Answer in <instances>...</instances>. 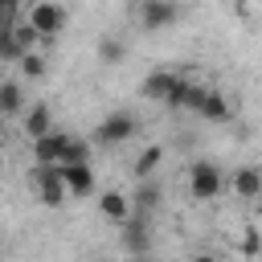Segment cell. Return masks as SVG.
Instances as JSON below:
<instances>
[{"label": "cell", "instance_id": "cell-18", "mask_svg": "<svg viewBox=\"0 0 262 262\" xmlns=\"http://www.w3.org/2000/svg\"><path fill=\"white\" fill-rule=\"evenodd\" d=\"M123 53H127V49H123L119 37H102V41H98V66H119Z\"/></svg>", "mask_w": 262, "mask_h": 262}, {"label": "cell", "instance_id": "cell-5", "mask_svg": "<svg viewBox=\"0 0 262 262\" xmlns=\"http://www.w3.org/2000/svg\"><path fill=\"white\" fill-rule=\"evenodd\" d=\"M139 135V119L131 115V111H111L102 123H98V143L102 147H115V143H127V139H135Z\"/></svg>", "mask_w": 262, "mask_h": 262}, {"label": "cell", "instance_id": "cell-11", "mask_svg": "<svg viewBox=\"0 0 262 262\" xmlns=\"http://www.w3.org/2000/svg\"><path fill=\"white\" fill-rule=\"evenodd\" d=\"M123 250H131V254H147V250H151V237H147L143 213H135V209H131V217L123 221Z\"/></svg>", "mask_w": 262, "mask_h": 262}, {"label": "cell", "instance_id": "cell-23", "mask_svg": "<svg viewBox=\"0 0 262 262\" xmlns=\"http://www.w3.org/2000/svg\"><path fill=\"white\" fill-rule=\"evenodd\" d=\"M254 205H258V221H262V196H258V201H254Z\"/></svg>", "mask_w": 262, "mask_h": 262}, {"label": "cell", "instance_id": "cell-6", "mask_svg": "<svg viewBox=\"0 0 262 262\" xmlns=\"http://www.w3.org/2000/svg\"><path fill=\"white\" fill-rule=\"evenodd\" d=\"M196 115L205 119V123H229L233 119V102H229V94L225 90H205V98H201V106H196Z\"/></svg>", "mask_w": 262, "mask_h": 262}, {"label": "cell", "instance_id": "cell-16", "mask_svg": "<svg viewBox=\"0 0 262 262\" xmlns=\"http://www.w3.org/2000/svg\"><path fill=\"white\" fill-rule=\"evenodd\" d=\"M20 106H25L20 82H0V115H16Z\"/></svg>", "mask_w": 262, "mask_h": 262}, {"label": "cell", "instance_id": "cell-19", "mask_svg": "<svg viewBox=\"0 0 262 262\" xmlns=\"http://www.w3.org/2000/svg\"><path fill=\"white\" fill-rule=\"evenodd\" d=\"M16 61H20V74H25V78H41V74H45V57L33 53V49H25Z\"/></svg>", "mask_w": 262, "mask_h": 262}, {"label": "cell", "instance_id": "cell-21", "mask_svg": "<svg viewBox=\"0 0 262 262\" xmlns=\"http://www.w3.org/2000/svg\"><path fill=\"white\" fill-rule=\"evenodd\" d=\"M16 4H20V0H0V25H8V20H12Z\"/></svg>", "mask_w": 262, "mask_h": 262}, {"label": "cell", "instance_id": "cell-4", "mask_svg": "<svg viewBox=\"0 0 262 262\" xmlns=\"http://www.w3.org/2000/svg\"><path fill=\"white\" fill-rule=\"evenodd\" d=\"M33 29H37V37H57L66 25H70V12L57 4V0H33L29 4V16H25Z\"/></svg>", "mask_w": 262, "mask_h": 262}, {"label": "cell", "instance_id": "cell-15", "mask_svg": "<svg viewBox=\"0 0 262 262\" xmlns=\"http://www.w3.org/2000/svg\"><path fill=\"white\" fill-rule=\"evenodd\" d=\"M49 127H53V115H49L45 102H37V106L25 115V131H29V139H33V135H45Z\"/></svg>", "mask_w": 262, "mask_h": 262}, {"label": "cell", "instance_id": "cell-3", "mask_svg": "<svg viewBox=\"0 0 262 262\" xmlns=\"http://www.w3.org/2000/svg\"><path fill=\"white\" fill-rule=\"evenodd\" d=\"M221 188H225V176L213 160H196L188 168V196L192 201H213V196H221Z\"/></svg>", "mask_w": 262, "mask_h": 262}, {"label": "cell", "instance_id": "cell-12", "mask_svg": "<svg viewBox=\"0 0 262 262\" xmlns=\"http://www.w3.org/2000/svg\"><path fill=\"white\" fill-rule=\"evenodd\" d=\"M229 184H233V192H237V196L258 201V196H262V168H258V164H242V168L229 176Z\"/></svg>", "mask_w": 262, "mask_h": 262}, {"label": "cell", "instance_id": "cell-14", "mask_svg": "<svg viewBox=\"0 0 262 262\" xmlns=\"http://www.w3.org/2000/svg\"><path fill=\"white\" fill-rule=\"evenodd\" d=\"M164 164V147L160 143H151V147H143L139 156H135V164H131V176L135 180H143V176H156V168Z\"/></svg>", "mask_w": 262, "mask_h": 262}, {"label": "cell", "instance_id": "cell-1", "mask_svg": "<svg viewBox=\"0 0 262 262\" xmlns=\"http://www.w3.org/2000/svg\"><path fill=\"white\" fill-rule=\"evenodd\" d=\"M29 184H33V192L41 196L45 209H61V205L70 201V188H66L57 164H37V168L29 172Z\"/></svg>", "mask_w": 262, "mask_h": 262}, {"label": "cell", "instance_id": "cell-10", "mask_svg": "<svg viewBox=\"0 0 262 262\" xmlns=\"http://www.w3.org/2000/svg\"><path fill=\"white\" fill-rule=\"evenodd\" d=\"M98 213H102L106 221L123 225V221L131 217V196L119 192V188H106V192H98Z\"/></svg>", "mask_w": 262, "mask_h": 262}, {"label": "cell", "instance_id": "cell-17", "mask_svg": "<svg viewBox=\"0 0 262 262\" xmlns=\"http://www.w3.org/2000/svg\"><path fill=\"white\" fill-rule=\"evenodd\" d=\"M86 160H90V143L78 139V135H70L66 147H61V160H57V164H86Z\"/></svg>", "mask_w": 262, "mask_h": 262}, {"label": "cell", "instance_id": "cell-20", "mask_svg": "<svg viewBox=\"0 0 262 262\" xmlns=\"http://www.w3.org/2000/svg\"><path fill=\"white\" fill-rule=\"evenodd\" d=\"M205 90H209V86H201V82H192V78H188V90H184V111H196V106H201V98H205Z\"/></svg>", "mask_w": 262, "mask_h": 262}, {"label": "cell", "instance_id": "cell-13", "mask_svg": "<svg viewBox=\"0 0 262 262\" xmlns=\"http://www.w3.org/2000/svg\"><path fill=\"white\" fill-rule=\"evenodd\" d=\"M160 196H164L160 180H156V176H143V180H139V188L131 192V209H135V213H151V209L160 205Z\"/></svg>", "mask_w": 262, "mask_h": 262}, {"label": "cell", "instance_id": "cell-7", "mask_svg": "<svg viewBox=\"0 0 262 262\" xmlns=\"http://www.w3.org/2000/svg\"><path fill=\"white\" fill-rule=\"evenodd\" d=\"M66 139H70V131H57V127H49L45 135H33V160L37 164H57Z\"/></svg>", "mask_w": 262, "mask_h": 262}, {"label": "cell", "instance_id": "cell-8", "mask_svg": "<svg viewBox=\"0 0 262 262\" xmlns=\"http://www.w3.org/2000/svg\"><path fill=\"white\" fill-rule=\"evenodd\" d=\"M57 172H61V180H66V188H70V196H90V192H94L90 160H86V164H57Z\"/></svg>", "mask_w": 262, "mask_h": 262}, {"label": "cell", "instance_id": "cell-9", "mask_svg": "<svg viewBox=\"0 0 262 262\" xmlns=\"http://www.w3.org/2000/svg\"><path fill=\"white\" fill-rule=\"evenodd\" d=\"M176 70H168V66H156L147 78H143V98H151V102H164L168 94H172V86H176Z\"/></svg>", "mask_w": 262, "mask_h": 262}, {"label": "cell", "instance_id": "cell-22", "mask_svg": "<svg viewBox=\"0 0 262 262\" xmlns=\"http://www.w3.org/2000/svg\"><path fill=\"white\" fill-rule=\"evenodd\" d=\"M242 254H262V246H258V237H254V233H246V242H242Z\"/></svg>", "mask_w": 262, "mask_h": 262}, {"label": "cell", "instance_id": "cell-2", "mask_svg": "<svg viewBox=\"0 0 262 262\" xmlns=\"http://www.w3.org/2000/svg\"><path fill=\"white\" fill-rule=\"evenodd\" d=\"M135 20L143 33H164L180 20V4L176 0H139L135 4Z\"/></svg>", "mask_w": 262, "mask_h": 262}]
</instances>
